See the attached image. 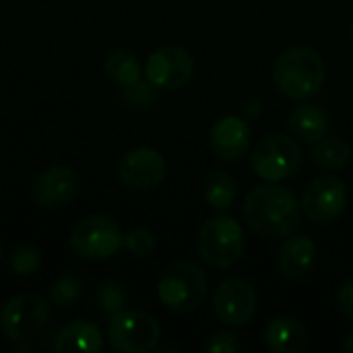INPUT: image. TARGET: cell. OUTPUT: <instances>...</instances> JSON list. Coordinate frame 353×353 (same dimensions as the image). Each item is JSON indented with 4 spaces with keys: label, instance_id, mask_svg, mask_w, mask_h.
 <instances>
[{
    "label": "cell",
    "instance_id": "1",
    "mask_svg": "<svg viewBox=\"0 0 353 353\" xmlns=\"http://www.w3.org/2000/svg\"><path fill=\"white\" fill-rule=\"evenodd\" d=\"M246 225L267 240H279L294 234L302 219L300 201L290 188L273 182L254 186L242 205Z\"/></svg>",
    "mask_w": 353,
    "mask_h": 353
},
{
    "label": "cell",
    "instance_id": "2",
    "mask_svg": "<svg viewBox=\"0 0 353 353\" xmlns=\"http://www.w3.org/2000/svg\"><path fill=\"white\" fill-rule=\"evenodd\" d=\"M273 83L275 89L292 101L310 99L319 95L325 85V62L316 50L292 46L275 58Z\"/></svg>",
    "mask_w": 353,
    "mask_h": 353
},
{
    "label": "cell",
    "instance_id": "3",
    "mask_svg": "<svg viewBox=\"0 0 353 353\" xmlns=\"http://www.w3.org/2000/svg\"><path fill=\"white\" fill-rule=\"evenodd\" d=\"M207 273L196 261L176 259L161 271L157 296L172 312L188 314L201 308L207 298Z\"/></svg>",
    "mask_w": 353,
    "mask_h": 353
},
{
    "label": "cell",
    "instance_id": "4",
    "mask_svg": "<svg viewBox=\"0 0 353 353\" xmlns=\"http://www.w3.org/2000/svg\"><path fill=\"white\" fill-rule=\"evenodd\" d=\"M244 246L242 225L230 215H213L196 234V250L213 269H230L238 265L244 254Z\"/></svg>",
    "mask_w": 353,
    "mask_h": 353
},
{
    "label": "cell",
    "instance_id": "5",
    "mask_svg": "<svg viewBox=\"0 0 353 353\" xmlns=\"http://www.w3.org/2000/svg\"><path fill=\"white\" fill-rule=\"evenodd\" d=\"M302 159V147L292 134L288 137L281 132H273L256 143L250 155V168L259 178L267 182H281L300 172Z\"/></svg>",
    "mask_w": 353,
    "mask_h": 353
},
{
    "label": "cell",
    "instance_id": "6",
    "mask_svg": "<svg viewBox=\"0 0 353 353\" xmlns=\"http://www.w3.org/2000/svg\"><path fill=\"white\" fill-rule=\"evenodd\" d=\"M68 242L77 256L85 261H105L122 248V232L112 217L93 213L74 223Z\"/></svg>",
    "mask_w": 353,
    "mask_h": 353
},
{
    "label": "cell",
    "instance_id": "7",
    "mask_svg": "<svg viewBox=\"0 0 353 353\" xmlns=\"http://www.w3.org/2000/svg\"><path fill=\"white\" fill-rule=\"evenodd\" d=\"M161 327L155 316L143 310H122L110 316L108 341L120 353H147L157 347Z\"/></svg>",
    "mask_w": 353,
    "mask_h": 353
},
{
    "label": "cell",
    "instance_id": "8",
    "mask_svg": "<svg viewBox=\"0 0 353 353\" xmlns=\"http://www.w3.org/2000/svg\"><path fill=\"white\" fill-rule=\"evenodd\" d=\"M50 321V302L43 296L23 294L10 298L0 310V331L10 341L37 337Z\"/></svg>",
    "mask_w": 353,
    "mask_h": 353
},
{
    "label": "cell",
    "instance_id": "9",
    "mask_svg": "<svg viewBox=\"0 0 353 353\" xmlns=\"http://www.w3.org/2000/svg\"><path fill=\"white\" fill-rule=\"evenodd\" d=\"M347 207V186L333 174H323L308 182L300 196V209L312 223L329 225L337 221Z\"/></svg>",
    "mask_w": 353,
    "mask_h": 353
},
{
    "label": "cell",
    "instance_id": "10",
    "mask_svg": "<svg viewBox=\"0 0 353 353\" xmlns=\"http://www.w3.org/2000/svg\"><path fill=\"white\" fill-rule=\"evenodd\" d=\"M145 74L147 81L157 89L178 91L194 77L192 54L182 46H161L147 58Z\"/></svg>",
    "mask_w": 353,
    "mask_h": 353
},
{
    "label": "cell",
    "instance_id": "11",
    "mask_svg": "<svg viewBox=\"0 0 353 353\" xmlns=\"http://www.w3.org/2000/svg\"><path fill=\"white\" fill-rule=\"evenodd\" d=\"M259 308L254 288L240 277L223 279L213 294V312L228 327H246L252 323Z\"/></svg>",
    "mask_w": 353,
    "mask_h": 353
},
{
    "label": "cell",
    "instance_id": "12",
    "mask_svg": "<svg viewBox=\"0 0 353 353\" xmlns=\"http://www.w3.org/2000/svg\"><path fill=\"white\" fill-rule=\"evenodd\" d=\"M168 174V163L163 155L151 147H139L124 153L118 161L120 180L134 190L157 188Z\"/></svg>",
    "mask_w": 353,
    "mask_h": 353
},
{
    "label": "cell",
    "instance_id": "13",
    "mask_svg": "<svg viewBox=\"0 0 353 353\" xmlns=\"http://www.w3.org/2000/svg\"><path fill=\"white\" fill-rule=\"evenodd\" d=\"M79 176L68 165H50L33 182L31 196L41 209H60L79 192Z\"/></svg>",
    "mask_w": 353,
    "mask_h": 353
},
{
    "label": "cell",
    "instance_id": "14",
    "mask_svg": "<svg viewBox=\"0 0 353 353\" xmlns=\"http://www.w3.org/2000/svg\"><path fill=\"white\" fill-rule=\"evenodd\" d=\"M252 145V128L248 120L238 116L219 118L211 128V149L223 163H238L248 155Z\"/></svg>",
    "mask_w": 353,
    "mask_h": 353
},
{
    "label": "cell",
    "instance_id": "15",
    "mask_svg": "<svg viewBox=\"0 0 353 353\" xmlns=\"http://www.w3.org/2000/svg\"><path fill=\"white\" fill-rule=\"evenodd\" d=\"M319 261L316 244L306 234H290L281 248L277 250V271L285 279H302L306 277Z\"/></svg>",
    "mask_w": 353,
    "mask_h": 353
},
{
    "label": "cell",
    "instance_id": "16",
    "mask_svg": "<svg viewBox=\"0 0 353 353\" xmlns=\"http://www.w3.org/2000/svg\"><path fill=\"white\" fill-rule=\"evenodd\" d=\"M285 126H288V132L298 143L312 145V143L321 141L323 137H327V130H329V114L321 105H314V103L296 105L288 114Z\"/></svg>",
    "mask_w": 353,
    "mask_h": 353
},
{
    "label": "cell",
    "instance_id": "17",
    "mask_svg": "<svg viewBox=\"0 0 353 353\" xmlns=\"http://www.w3.org/2000/svg\"><path fill=\"white\" fill-rule=\"evenodd\" d=\"M265 343L275 353H302L308 345V331L296 316H277L265 329Z\"/></svg>",
    "mask_w": 353,
    "mask_h": 353
},
{
    "label": "cell",
    "instance_id": "18",
    "mask_svg": "<svg viewBox=\"0 0 353 353\" xmlns=\"http://www.w3.org/2000/svg\"><path fill=\"white\" fill-rule=\"evenodd\" d=\"M103 337L97 325L89 321H72L64 325L58 335L54 337V352L70 353V352H101Z\"/></svg>",
    "mask_w": 353,
    "mask_h": 353
},
{
    "label": "cell",
    "instance_id": "19",
    "mask_svg": "<svg viewBox=\"0 0 353 353\" xmlns=\"http://www.w3.org/2000/svg\"><path fill=\"white\" fill-rule=\"evenodd\" d=\"M103 72L110 81H114L120 87L141 81V74H143L139 58L126 48L108 50V54L103 58Z\"/></svg>",
    "mask_w": 353,
    "mask_h": 353
},
{
    "label": "cell",
    "instance_id": "20",
    "mask_svg": "<svg viewBox=\"0 0 353 353\" xmlns=\"http://www.w3.org/2000/svg\"><path fill=\"white\" fill-rule=\"evenodd\" d=\"M308 155L312 163L323 170H341L350 163L353 149L343 137H323L321 141L312 143Z\"/></svg>",
    "mask_w": 353,
    "mask_h": 353
},
{
    "label": "cell",
    "instance_id": "21",
    "mask_svg": "<svg viewBox=\"0 0 353 353\" xmlns=\"http://www.w3.org/2000/svg\"><path fill=\"white\" fill-rule=\"evenodd\" d=\"M236 194H238V184L234 176H230L228 172L211 170L203 178V196L213 209L228 211L234 205Z\"/></svg>",
    "mask_w": 353,
    "mask_h": 353
},
{
    "label": "cell",
    "instance_id": "22",
    "mask_svg": "<svg viewBox=\"0 0 353 353\" xmlns=\"http://www.w3.org/2000/svg\"><path fill=\"white\" fill-rule=\"evenodd\" d=\"M126 302H128L126 288L114 279L103 281L95 292V308L105 316H114V314L122 312Z\"/></svg>",
    "mask_w": 353,
    "mask_h": 353
},
{
    "label": "cell",
    "instance_id": "23",
    "mask_svg": "<svg viewBox=\"0 0 353 353\" xmlns=\"http://www.w3.org/2000/svg\"><path fill=\"white\" fill-rule=\"evenodd\" d=\"M81 296H83V283L72 275H64L56 279L50 288V304L60 308L74 306Z\"/></svg>",
    "mask_w": 353,
    "mask_h": 353
},
{
    "label": "cell",
    "instance_id": "24",
    "mask_svg": "<svg viewBox=\"0 0 353 353\" xmlns=\"http://www.w3.org/2000/svg\"><path fill=\"white\" fill-rule=\"evenodd\" d=\"M122 101L134 110H149L157 103V87L149 81H137L122 89Z\"/></svg>",
    "mask_w": 353,
    "mask_h": 353
},
{
    "label": "cell",
    "instance_id": "25",
    "mask_svg": "<svg viewBox=\"0 0 353 353\" xmlns=\"http://www.w3.org/2000/svg\"><path fill=\"white\" fill-rule=\"evenodd\" d=\"M8 261L17 275L27 277V275H33L41 267V252L31 244H19L17 248H12Z\"/></svg>",
    "mask_w": 353,
    "mask_h": 353
},
{
    "label": "cell",
    "instance_id": "26",
    "mask_svg": "<svg viewBox=\"0 0 353 353\" xmlns=\"http://www.w3.org/2000/svg\"><path fill=\"white\" fill-rule=\"evenodd\" d=\"M157 246V238L147 228H132L122 234V248H126L134 256H149Z\"/></svg>",
    "mask_w": 353,
    "mask_h": 353
},
{
    "label": "cell",
    "instance_id": "27",
    "mask_svg": "<svg viewBox=\"0 0 353 353\" xmlns=\"http://www.w3.org/2000/svg\"><path fill=\"white\" fill-rule=\"evenodd\" d=\"M240 350V341L234 333H215L203 343L205 353H236Z\"/></svg>",
    "mask_w": 353,
    "mask_h": 353
},
{
    "label": "cell",
    "instance_id": "28",
    "mask_svg": "<svg viewBox=\"0 0 353 353\" xmlns=\"http://www.w3.org/2000/svg\"><path fill=\"white\" fill-rule=\"evenodd\" d=\"M337 308L341 310L343 316L353 321V279L339 288V292H337Z\"/></svg>",
    "mask_w": 353,
    "mask_h": 353
},
{
    "label": "cell",
    "instance_id": "29",
    "mask_svg": "<svg viewBox=\"0 0 353 353\" xmlns=\"http://www.w3.org/2000/svg\"><path fill=\"white\" fill-rule=\"evenodd\" d=\"M242 112H244V120H252V118H256L259 114H261V103H259V99L254 101V108H250V99L244 103V108H242Z\"/></svg>",
    "mask_w": 353,
    "mask_h": 353
},
{
    "label": "cell",
    "instance_id": "30",
    "mask_svg": "<svg viewBox=\"0 0 353 353\" xmlns=\"http://www.w3.org/2000/svg\"><path fill=\"white\" fill-rule=\"evenodd\" d=\"M343 352L353 353V331L345 337V341H343Z\"/></svg>",
    "mask_w": 353,
    "mask_h": 353
},
{
    "label": "cell",
    "instance_id": "31",
    "mask_svg": "<svg viewBox=\"0 0 353 353\" xmlns=\"http://www.w3.org/2000/svg\"><path fill=\"white\" fill-rule=\"evenodd\" d=\"M350 37H352V41H353V23H352V27H350Z\"/></svg>",
    "mask_w": 353,
    "mask_h": 353
},
{
    "label": "cell",
    "instance_id": "32",
    "mask_svg": "<svg viewBox=\"0 0 353 353\" xmlns=\"http://www.w3.org/2000/svg\"><path fill=\"white\" fill-rule=\"evenodd\" d=\"M0 261H2V246H0Z\"/></svg>",
    "mask_w": 353,
    "mask_h": 353
}]
</instances>
